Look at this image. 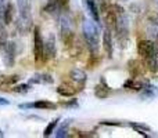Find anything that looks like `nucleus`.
Segmentation results:
<instances>
[{
	"instance_id": "f257e3e1",
	"label": "nucleus",
	"mask_w": 158,
	"mask_h": 138,
	"mask_svg": "<svg viewBox=\"0 0 158 138\" xmlns=\"http://www.w3.org/2000/svg\"><path fill=\"white\" fill-rule=\"evenodd\" d=\"M83 37L92 55L93 54L97 55L98 47H100V30H98V26L93 21L86 19L83 22Z\"/></svg>"
},
{
	"instance_id": "f03ea898",
	"label": "nucleus",
	"mask_w": 158,
	"mask_h": 138,
	"mask_svg": "<svg viewBox=\"0 0 158 138\" xmlns=\"http://www.w3.org/2000/svg\"><path fill=\"white\" fill-rule=\"evenodd\" d=\"M114 8H115V13H117L115 30H117L118 41L122 44V47H126L128 40H129V17L121 6L114 4Z\"/></svg>"
},
{
	"instance_id": "7ed1b4c3",
	"label": "nucleus",
	"mask_w": 158,
	"mask_h": 138,
	"mask_svg": "<svg viewBox=\"0 0 158 138\" xmlns=\"http://www.w3.org/2000/svg\"><path fill=\"white\" fill-rule=\"evenodd\" d=\"M17 7L19 11V17L17 19V29L21 32V35L29 30L32 24V15H31V0H17Z\"/></svg>"
},
{
	"instance_id": "20e7f679",
	"label": "nucleus",
	"mask_w": 158,
	"mask_h": 138,
	"mask_svg": "<svg viewBox=\"0 0 158 138\" xmlns=\"http://www.w3.org/2000/svg\"><path fill=\"white\" fill-rule=\"evenodd\" d=\"M33 54H35L36 64L44 61V40L39 28L33 29Z\"/></svg>"
},
{
	"instance_id": "39448f33",
	"label": "nucleus",
	"mask_w": 158,
	"mask_h": 138,
	"mask_svg": "<svg viewBox=\"0 0 158 138\" xmlns=\"http://www.w3.org/2000/svg\"><path fill=\"white\" fill-rule=\"evenodd\" d=\"M60 30H61V40L64 41L67 47H72L74 46V32L71 28V21L68 19V17H61L60 19Z\"/></svg>"
},
{
	"instance_id": "423d86ee",
	"label": "nucleus",
	"mask_w": 158,
	"mask_h": 138,
	"mask_svg": "<svg viewBox=\"0 0 158 138\" xmlns=\"http://www.w3.org/2000/svg\"><path fill=\"white\" fill-rule=\"evenodd\" d=\"M137 51L144 60L154 54H158V46L151 40H140L137 44Z\"/></svg>"
},
{
	"instance_id": "0eeeda50",
	"label": "nucleus",
	"mask_w": 158,
	"mask_h": 138,
	"mask_svg": "<svg viewBox=\"0 0 158 138\" xmlns=\"http://www.w3.org/2000/svg\"><path fill=\"white\" fill-rule=\"evenodd\" d=\"M57 54V46H56V37L53 33H50L47 36V39L44 40V61L53 60Z\"/></svg>"
},
{
	"instance_id": "6e6552de",
	"label": "nucleus",
	"mask_w": 158,
	"mask_h": 138,
	"mask_svg": "<svg viewBox=\"0 0 158 138\" xmlns=\"http://www.w3.org/2000/svg\"><path fill=\"white\" fill-rule=\"evenodd\" d=\"M3 62L6 66L11 68L15 62V43L14 41H8L4 46V55H3Z\"/></svg>"
},
{
	"instance_id": "1a4fd4ad",
	"label": "nucleus",
	"mask_w": 158,
	"mask_h": 138,
	"mask_svg": "<svg viewBox=\"0 0 158 138\" xmlns=\"http://www.w3.org/2000/svg\"><path fill=\"white\" fill-rule=\"evenodd\" d=\"M69 77H71V80L74 81L75 84H78L79 87H83V84L86 83L87 76L82 69H72L71 72H69Z\"/></svg>"
},
{
	"instance_id": "9d476101",
	"label": "nucleus",
	"mask_w": 158,
	"mask_h": 138,
	"mask_svg": "<svg viewBox=\"0 0 158 138\" xmlns=\"http://www.w3.org/2000/svg\"><path fill=\"white\" fill-rule=\"evenodd\" d=\"M103 46L107 53V57L112 58V36L110 29H106L103 33Z\"/></svg>"
},
{
	"instance_id": "9b49d317",
	"label": "nucleus",
	"mask_w": 158,
	"mask_h": 138,
	"mask_svg": "<svg viewBox=\"0 0 158 138\" xmlns=\"http://www.w3.org/2000/svg\"><path fill=\"white\" fill-rule=\"evenodd\" d=\"M14 15H15V7H14L13 3H7L3 10V21L4 24H11L14 19Z\"/></svg>"
},
{
	"instance_id": "f8f14e48",
	"label": "nucleus",
	"mask_w": 158,
	"mask_h": 138,
	"mask_svg": "<svg viewBox=\"0 0 158 138\" xmlns=\"http://www.w3.org/2000/svg\"><path fill=\"white\" fill-rule=\"evenodd\" d=\"M85 4H86L89 14L92 15V18L96 22H100V14H98V7H97V2L96 0H85Z\"/></svg>"
},
{
	"instance_id": "ddd939ff",
	"label": "nucleus",
	"mask_w": 158,
	"mask_h": 138,
	"mask_svg": "<svg viewBox=\"0 0 158 138\" xmlns=\"http://www.w3.org/2000/svg\"><path fill=\"white\" fill-rule=\"evenodd\" d=\"M79 89H75V86H72V84L69 83H63L60 87L57 89V93L60 95H63V97H72V95L75 94V93L78 91Z\"/></svg>"
},
{
	"instance_id": "4468645a",
	"label": "nucleus",
	"mask_w": 158,
	"mask_h": 138,
	"mask_svg": "<svg viewBox=\"0 0 158 138\" xmlns=\"http://www.w3.org/2000/svg\"><path fill=\"white\" fill-rule=\"evenodd\" d=\"M53 77L47 73H39V75H35L32 79L29 80V83H35V84H52L53 83Z\"/></svg>"
},
{
	"instance_id": "2eb2a0df",
	"label": "nucleus",
	"mask_w": 158,
	"mask_h": 138,
	"mask_svg": "<svg viewBox=\"0 0 158 138\" xmlns=\"http://www.w3.org/2000/svg\"><path fill=\"white\" fill-rule=\"evenodd\" d=\"M94 94H96V97H98V98H106L107 95H108V86L106 84L104 79H101L100 84H97V86H96Z\"/></svg>"
},
{
	"instance_id": "dca6fc26",
	"label": "nucleus",
	"mask_w": 158,
	"mask_h": 138,
	"mask_svg": "<svg viewBox=\"0 0 158 138\" xmlns=\"http://www.w3.org/2000/svg\"><path fill=\"white\" fill-rule=\"evenodd\" d=\"M44 11L47 14H52V15H56L58 11H61L60 6H58V2L57 0H47V4L44 7Z\"/></svg>"
},
{
	"instance_id": "f3484780",
	"label": "nucleus",
	"mask_w": 158,
	"mask_h": 138,
	"mask_svg": "<svg viewBox=\"0 0 158 138\" xmlns=\"http://www.w3.org/2000/svg\"><path fill=\"white\" fill-rule=\"evenodd\" d=\"M71 124V120H65L64 123H61V126L57 128L56 131V137L57 138H64V137H68V127Z\"/></svg>"
},
{
	"instance_id": "a211bd4d",
	"label": "nucleus",
	"mask_w": 158,
	"mask_h": 138,
	"mask_svg": "<svg viewBox=\"0 0 158 138\" xmlns=\"http://www.w3.org/2000/svg\"><path fill=\"white\" fill-rule=\"evenodd\" d=\"M33 108H36V109H56L57 108V105L53 104V102H50V101L40 100V101L33 102Z\"/></svg>"
},
{
	"instance_id": "6ab92c4d",
	"label": "nucleus",
	"mask_w": 158,
	"mask_h": 138,
	"mask_svg": "<svg viewBox=\"0 0 158 138\" xmlns=\"http://www.w3.org/2000/svg\"><path fill=\"white\" fill-rule=\"evenodd\" d=\"M147 35L150 36L151 39H158V25L157 24H151L148 22L147 24Z\"/></svg>"
},
{
	"instance_id": "aec40b11",
	"label": "nucleus",
	"mask_w": 158,
	"mask_h": 138,
	"mask_svg": "<svg viewBox=\"0 0 158 138\" xmlns=\"http://www.w3.org/2000/svg\"><path fill=\"white\" fill-rule=\"evenodd\" d=\"M18 76H3L2 79H0V87L3 86V84H13V83H17L18 81Z\"/></svg>"
},
{
	"instance_id": "412c9836",
	"label": "nucleus",
	"mask_w": 158,
	"mask_h": 138,
	"mask_svg": "<svg viewBox=\"0 0 158 138\" xmlns=\"http://www.w3.org/2000/svg\"><path fill=\"white\" fill-rule=\"evenodd\" d=\"M129 68L132 69L133 76H137V75H140V73H143L142 66H140V64L137 62V61H132V62H129Z\"/></svg>"
},
{
	"instance_id": "4be33fe9",
	"label": "nucleus",
	"mask_w": 158,
	"mask_h": 138,
	"mask_svg": "<svg viewBox=\"0 0 158 138\" xmlns=\"http://www.w3.org/2000/svg\"><path fill=\"white\" fill-rule=\"evenodd\" d=\"M131 127H133L135 130L137 131L139 134H143V136H146L144 131H150V127L146 124H137V123H131Z\"/></svg>"
},
{
	"instance_id": "5701e85b",
	"label": "nucleus",
	"mask_w": 158,
	"mask_h": 138,
	"mask_svg": "<svg viewBox=\"0 0 158 138\" xmlns=\"http://www.w3.org/2000/svg\"><path fill=\"white\" fill-rule=\"evenodd\" d=\"M57 123H58V119H54L53 122H50V124L47 126L46 128H44V133H43V136L44 137H49V136H52V133L54 131V128H56V126H57Z\"/></svg>"
},
{
	"instance_id": "b1692460",
	"label": "nucleus",
	"mask_w": 158,
	"mask_h": 138,
	"mask_svg": "<svg viewBox=\"0 0 158 138\" xmlns=\"http://www.w3.org/2000/svg\"><path fill=\"white\" fill-rule=\"evenodd\" d=\"M14 93H18V94H25V93L29 91V84H19V86H15L13 89Z\"/></svg>"
},
{
	"instance_id": "393cba45",
	"label": "nucleus",
	"mask_w": 158,
	"mask_h": 138,
	"mask_svg": "<svg viewBox=\"0 0 158 138\" xmlns=\"http://www.w3.org/2000/svg\"><path fill=\"white\" fill-rule=\"evenodd\" d=\"M58 6H60L61 10H68V6H69V0H57Z\"/></svg>"
},
{
	"instance_id": "a878e982",
	"label": "nucleus",
	"mask_w": 158,
	"mask_h": 138,
	"mask_svg": "<svg viewBox=\"0 0 158 138\" xmlns=\"http://www.w3.org/2000/svg\"><path fill=\"white\" fill-rule=\"evenodd\" d=\"M19 108H21V109H31V108H33V102L21 104V105H19Z\"/></svg>"
},
{
	"instance_id": "bb28decb",
	"label": "nucleus",
	"mask_w": 158,
	"mask_h": 138,
	"mask_svg": "<svg viewBox=\"0 0 158 138\" xmlns=\"http://www.w3.org/2000/svg\"><path fill=\"white\" fill-rule=\"evenodd\" d=\"M8 104H10V101H8V100H6V98H3V97H0V106L8 105Z\"/></svg>"
},
{
	"instance_id": "cd10ccee",
	"label": "nucleus",
	"mask_w": 158,
	"mask_h": 138,
	"mask_svg": "<svg viewBox=\"0 0 158 138\" xmlns=\"http://www.w3.org/2000/svg\"><path fill=\"white\" fill-rule=\"evenodd\" d=\"M103 124H108V126H122V123H118V122H103Z\"/></svg>"
},
{
	"instance_id": "c85d7f7f",
	"label": "nucleus",
	"mask_w": 158,
	"mask_h": 138,
	"mask_svg": "<svg viewBox=\"0 0 158 138\" xmlns=\"http://www.w3.org/2000/svg\"><path fill=\"white\" fill-rule=\"evenodd\" d=\"M3 18V0H0V19Z\"/></svg>"
},
{
	"instance_id": "c756f323",
	"label": "nucleus",
	"mask_w": 158,
	"mask_h": 138,
	"mask_svg": "<svg viewBox=\"0 0 158 138\" xmlns=\"http://www.w3.org/2000/svg\"><path fill=\"white\" fill-rule=\"evenodd\" d=\"M0 137H4V133H3L2 130H0Z\"/></svg>"
},
{
	"instance_id": "7c9ffc66",
	"label": "nucleus",
	"mask_w": 158,
	"mask_h": 138,
	"mask_svg": "<svg viewBox=\"0 0 158 138\" xmlns=\"http://www.w3.org/2000/svg\"><path fill=\"white\" fill-rule=\"evenodd\" d=\"M156 4H157V6H158V0H156Z\"/></svg>"
}]
</instances>
